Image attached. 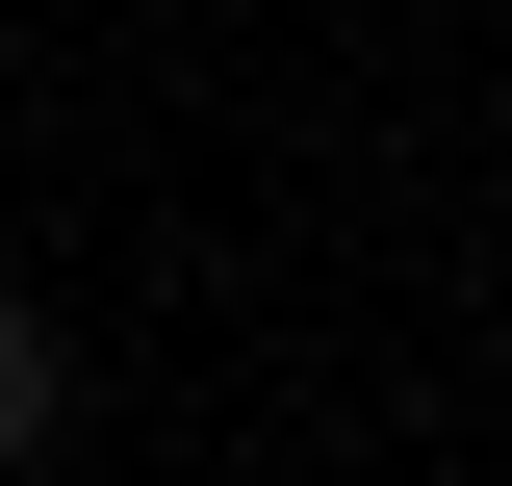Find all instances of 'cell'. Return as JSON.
Here are the masks:
<instances>
[{
  "label": "cell",
  "mask_w": 512,
  "mask_h": 486,
  "mask_svg": "<svg viewBox=\"0 0 512 486\" xmlns=\"http://www.w3.org/2000/svg\"><path fill=\"white\" fill-rule=\"evenodd\" d=\"M52 435H77V333H52V307H26V282H0V486L52 461Z\"/></svg>",
  "instance_id": "6da1fadb"
}]
</instances>
